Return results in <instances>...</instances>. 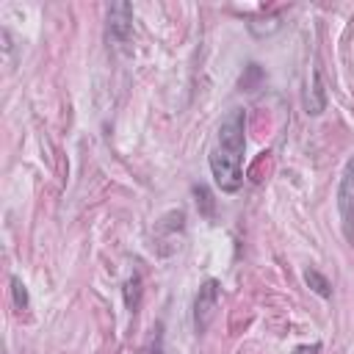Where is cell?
Masks as SVG:
<instances>
[{
    "label": "cell",
    "mask_w": 354,
    "mask_h": 354,
    "mask_svg": "<svg viewBox=\"0 0 354 354\" xmlns=\"http://www.w3.org/2000/svg\"><path fill=\"white\" fill-rule=\"evenodd\" d=\"M243 133H246V116H243L241 108H232L221 119L218 133H216V144L210 149L213 180L227 194H235L243 183V171H241L243 149H246V136Z\"/></svg>",
    "instance_id": "cell-1"
},
{
    "label": "cell",
    "mask_w": 354,
    "mask_h": 354,
    "mask_svg": "<svg viewBox=\"0 0 354 354\" xmlns=\"http://www.w3.org/2000/svg\"><path fill=\"white\" fill-rule=\"evenodd\" d=\"M337 213H340L343 235L354 246V158H348L340 185H337Z\"/></svg>",
    "instance_id": "cell-2"
},
{
    "label": "cell",
    "mask_w": 354,
    "mask_h": 354,
    "mask_svg": "<svg viewBox=\"0 0 354 354\" xmlns=\"http://www.w3.org/2000/svg\"><path fill=\"white\" fill-rule=\"evenodd\" d=\"M216 307H218V282L216 279H205L196 299H194V326L196 332H205L216 315Z\"/></svg>",
    "instance_id": "cell-3"
},
{
    "label": "cell",
    "mask_w": 354,
    "mask_h": 354,
    "mask_svg": "<svg viewBox=\"0 0 354 354\" xmlns=\"http://www.w3.org/2000/svg\"><path fill=\"white\" fill-rule=\"evenodd\" d=\"M133 30V6L130 3H113L108 8V39L113 44H124Z\"/></svg>",
    "instance_id": "cell-4"
},
{
    "label": "cell",
    "mask_w": 354,
    "mask_h": 354,
    "mask_svg": "<svg viewBox=\"0 0 354 354\" xmlns=\"http://www.w3.org/2000/svg\"><path fill=\"white\" fill-rule=\"evenodd\" d=\"M324 105H326V94H324L321 72L313 69V80H310L307 88H304V111H307L310 116H318V113L324 111Z\"/></svg>",
    "instance_id": "cell-5"
},
{
    "label": "cell",
    "mask_w": 354,
    "mask_h": 354,
    "mask_svg": "<svg viewBox=\"0 0 354 354\" xmlns=\"http://www.w3.org/2000/svg\"><path fill=\"white\" fill-rule=\"evenodd\" d=\"M138 301H141V274L133 271L127 279H124V307L130 313L138 310Z\"/></svg>",
    "instance_id": "cell-6"
},
{
    "label": "cell",
    "mask_w": 354,
    "mask_h": 354,
    "mask_svg": "<svg viewBox=\"0 0 354 354\" xmlns=\"http://www.w3.org/2000/svg\"><path fill=\"white\" fill-rule=\"evenodd\" d=\"M304 282H307L310 290L318 293L321 299H329V296H332V285H329V279H326L324 274H318L315 268H307V271H304Z\"/></svg>",
    "instance_id": "cell-7"
},
{
    "label": "cell",
    "mask_w": 354,
    "mask_h": 354,
    "mask_svg": "<svg viewBox=\"0 0 354 354\" xmlns=\"http://www.w3.org/2000/svg\"><path fill=\"white\" fill-rule=\"evenodd\" d=\"M194 196H196V207L205 218H213L216 216V202H213V194L207 185H194Z\"/></svg>",
    "instance_id": "cell-8"
},
{
    "label": "cell",
    "mask_w": 354,
    "mask_h": 354,
    "mask_svg": "<svg viewBox=\"0 0 354 354\" xmlns=\"http://www.w3.org/2000/svg\"><path fill=\"white\" fill-rule=\"evenodd\" d=\"M136 354H163V326L160 324L152 329V335L141 343V348Z\"/></svg>",
    "instance_id": "cell-9"
},
{
    "label": "cell",
    "mask_w": 354,
    "mask_h": 354,
    "mask_svg": "<svg viewBox=\"0 0 354 354\" xmlns=\"http://www.w3.org/2000/svg\"><path fill=\"white\" fill-rule=\"evenodd\" d=\"M11 293H14L17 310H28V290H25V285H22L19 277H11Z\"/></svg>",
    "instance_id": "cell-10"
},
{
    "label": "cell",
    "mask_w": 354,
    "mask_h": 354,
    "mask_svg": "<svg viewBox=\"0 0 354 354\" xmlns=\"http://www.w3.org/2000/svg\"><path fill=\"white\" fill-rule=\"evenodd\" d=\"M321 351V343H313V346H296L293 354H318Z\"/></svg>",
    "instance_id": "cell-11"
}]
</instances>
